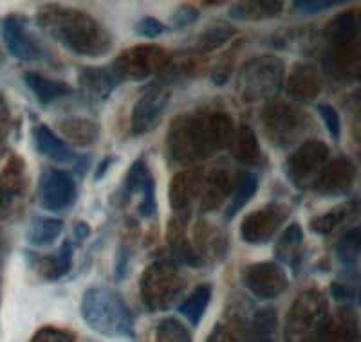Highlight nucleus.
<instances>
[{
    "instance_id": "f257e3e1",
    "label": "nucleus",
    "mask_w": 361,
    "mask_h": 342,
    "mask_svg": "<svg viewBox=\"0 0 361 342\" xmlns=\"http://www.w3.org/2000/svg\"><path fill=\"white\" fill-rule=\"evenodd\" d=\"M233 134V119L226 112H186L170 125L166 150L176 163L193 164L230 148Z\"/></svg>"
},
{
    "instance_id": "f03ea898",
    "label": "nucleus",
    "mask_w": 361,
    "mask_h": 342,
    "mask_svg": "<svg viewBox=\"0 0 361 342\" xmlns=\"http://www.w3.org/2000/svg\"><path fill=\"white\" fill-rule=\"evenodd\" d=\"M37 24L44 33L76 56H107L114 45L111 31L82 9L45 4L38 9Z\"/></svg>"
},
{
    "instance_id": "7ed1b4c3",
    "label": "nucleus",
    "mask_w": 361,
    "mask_h": 342,
    "mask_svg": "<svg viewBox=\"0 0 361 342\" xmlns=\"http://www.w3.org/2000/svg\"><path fill=\"white\" fill-rule=\"evenodd\" d=\"M80 314L90 330L105 337L134 338V315L121 293L109 286H90L83 292Z\"/></svg>"
},
{
    "instance_id": "20e7f679",
    "label": "nucleus",
    "mask_w": 361,
    "mask_h": 342,
    "mask_svg": "<svg viewBox=\"0 0 361 342\" xmlns=\"http://www.w3.org/2000/svg\"><path fill=\"white\" fill-rule=\"evenodd\" d=\"M286 80V63L276 54L247 60L237 76L238 99L247 105L275 98Z\"/></svg>"
},
{
    "instance_id": "39448f33",
    "label": "nucleus",
    "mask_w": 361,
    "mask_h": 342,
    "mask_svg": "<svg viewBox=\"0 0 361 342\" xmlns=\"http://www.w3.org/2000/svg\"><path fill=\"white\" fill-rule=\"evenodd\" d=\"M186 290V277L177 263L170 260H156L143 270L140 279V293L143 305L150 312L170 310Z\"/></svg>"
},
{
    "instance_id": "423d86ee",
    "label": "nucleus",
    "mask_w": 361,
    "mask_h": 342,
    "mask_svg": "<svg viewBox=\"0 0 361 342\" xmlns=\"http://www.w3.org/2000/svg\"><path fill=\"white\" fill-rule=\"evenodd\" d=\"M172 58L159 45H134L121 51L112 61L111 70L121 82H145L148 77L169 70Z\"/></svg>"
},
{
    "instance_id": "0eeeda50",
    "label": "nucleus",
    "mask_w": 361,
    "mask_h": 342,
    "mask_svg": "<svg viewBox=\"0 0 361 342\" xmlns=\"http://www.w3.org/2000/svg\"><path fill=\"white\" fill-rule=\"evenodd\" d=\"M329 315V301L324 292L309 289L293 301L286 319V342H307L316 328Z\"/></svg>"
},
{
    "instance_id": "6e6552de",
    "label": "nucleus",
    "mask_w": 361,
    "mask_h": 342,
    "mask_svg": "<svg viewBox=\"0 0 361 342\" xmlns=\"http://www.w3.org/2000/svg\"><path fill=\"white\" fill-rule=\"evenodd\" d=\"M262 128L266 137L275 146H289L296 143L307 130V115L286 101H269L264 106Z\"/></svg>"
},
{
    "instance_id": "1a4fd4ad",
    "label": "nucleus",
    "mask_w": 361,
    "mask_h": 342,
    "mask_svg": "<svg viewBox=\"0 0 361 342\" xmlns=\"http://www.w3.org/2000/svg\"><path fill=\"white\" fill-rule=\"evenodd\" d=\"M329 155H331V150L320 139L304 141L286 159V164H283L286 177L296 189L311 188L316 175L327 164Z\"/></svg>"
},
{
    "instance_id": "9d476101",
    "label": "nucleus",
    "mask_w": 361,
    "mask_h": 342,
    "mask_svg": "<svg viewBox=\"0 0 361 342\" xmlns=\"http://www.w3.org/2000/svg\"><path fill=\"white\" fill-rule=\"evenodd\" d=\"M37 198L42 209L51 213H62L73 208L78 198V186L69 171L49 167L38 177Z\"/></svg>"
},
{
    "instance_id": "9b49d317",
    "label": "nucleus",
    "mask_w": 361,
    "mask_h": 342,
    "mask_svg": "<svg viewBox=\"0 0 361 342\" xmlns=\"http://www.w3.org/2000/svg\"><path fill=\"white\" fill-rule=\"evenodd\" d=\"M289 208L282 202H269L262 208L247 213L240 224V238L244 243L266 245L275 238L289 218Z\"/></svg>"
},
{
    "instance_id": "f8f14e48",
    "label": "nucleus",
    "mask_w": 361,
    "mask_h": 342,
    "mask_svg": "<svg viewBox=\"0 0 361 342\" xmlns=\"http://www.w3.org/2000/svg\"><path fill=\"white\" fill-rule=\"evenodd\" d=\"M170 90L164 85H152L145 90L134 103L130 119L132 135H147L159 127L163 115L169 108Z\"/></svg>"
},
{
    "instance_id": "ddd939ff",
    "label": "nucleus",
    "mask_w": 361,
    "mask_h": 342,
    "mask_svg": "<svg viewBox=\"0 0 361 342\" xmlns=\"http://www.w3.org/2000/svg\"><path fill=\"white\" fill-rule=\"evenodd\" d=\"M243 283L255 298L269 301L280 298L288 289V274L276 261H259L244 269Z\"/></svg>"
},
{
    "instance_id": "4468645a",
    "label": "nucleus",
    "mask_w": 361,
    "mask_h": 342,
    "mask_svg": "<svg viewBox=\"0 0 361 342\" xmlns=\"http://www.w3.org/2000/svg\"><path fill=\"white\" fill-rule=\"evenodd\" d=\"M140 196L137 204V213L143 218H154L157 213V200H156V179L152 171L148 167L145 159H135L128 167L127 175L123 179V188H121V196L123 200H130L132 196Z\"/></svg>"
},
{
    "instance_id": "2eb2a0df",
    "label": "nucleus",
    "mask_w": 361,
    "mask_h": 342,
    "mask_svg": "<svg viewBox=\"0 0 361 342\" xmlns=\"http://www.w3.org/2000/svg\"><path fill=\"white\" fill-rule=\"evenodd\" d=\"M204 171L201 167H190L172 177L169 186V204L173 215L190 218L195 202H199L204 186Z\"/></svg>"
},
{
    "instance_id": "dca6fc26",
    "label": "nucleus",
    "mask_w": 361,
    "mask_h": 342,
    "mask_svg": "<svg viewBox=\"0 0 361 342\" xmlns=\"http://www.w3.org/2000/svg\"><path fill=\"white\" fill-rule=\"evenodd\" d=\"M356 164L350 159H347V157H336L333 160H327V164L316 175L311 188L318 195L325 196V198L345 196L353 189L354 182H356Z\"/></svg>"
},
{
    "instance_id": "f3484780",
    "label": "nucleus",
    "mask_w": 361,
    "mask_h": 342,
    "mask_svg": "<svg viewBox=\"0 0 361 342\" xmlns=\"http://www.w3.org/2000/svg\"><path fill=\"white\" fill-rule=\"evenodd\" d=\"M2 38L8 53L17 60L38 61L45 58L44 47L29 33L27 18L22 15H11L2 22Z\"/></svg>"
},
{
    "instance_id": "a211bd4d",
    "label": "nucleus",
    "mask_w": 361,
    "mask_h": 342,
    "mask_svg": "<svg viewBox=\"0 0 361 342\" xmlns=\"http://www.w3.org/2000/svg\"><path fill=\"white\" fill-rule=\"evenodd\" d=\"M307 342H361L360 321L350 306L341 308L334 314L329 312L312 337Z\"/></svg>"
},
{
    "instance_id": "6ab92c4d",
    "label": "nucleus",
    "mask_w": 361,
    "mask_h": 342,
    "mask_svg": "<svg viewBox=\"0 0 361 342\" xmlns=\"http://www.w3.org/2000/svg\"><path fill=\"white\" fill-rule=\"evenodd\" d=\"M235 179H237V173H233L230 167L226 166H219L209 171L204 177V186H202L201 198H199L201 211L212 213L221 209L226 200H230Z\"/></svg>"
},
{
    "instance_id": "aec40b11",
    "label": "nucleus",
    "mask_w": 361,
    "mask_h": 342,
    "mask_svg": "<svg viewBox=\"0 0 361 342\" xmlns=\"http://www.w3.org/2000/svg\"><path fill=\"white\" fill-rule=\"evenodd\" d=\"M286 90L289 98L300 103H307L316 99L324 90V82L314 65L309 63H296L286 80Z\"/></svg>"
},
{
    "instance_id": "412c9836",
    "label": "nucleus",
    "mask_w": 361,
    "mask_h": 342,
    "mask_svg": "<svg viewBox=\"0 0 361 342\" xmlns=\"http://www.w3.org/2000/svg\"><path fill=\"white\" fill-rule=\"evenodd\" d=\"M33 141L35 148L40 155L47 157V159L54 160L58 164H76L80 163V157L76 151L73 150L71 144H67L56 132L47 125H38L33 130Z\"/></svg>"
},
{
    "instance_id": "4be33fe9",
    "label": "nucleus",
    "mask_w": 361,
    "mask_h": 342,
    "mask_svg": "<svg viewBox=\"0 0 361 342\" xmlns=\"http://www.w3.org/2000/svg\"><path fill=\"white\" fill-rule=\"evenodd\" d=\"M78 85L89 101H105L119 85L111 67H82L78 72Z\"/></svg>"
},
{
    "instance_id": "5701e85b",
    "label": "nucleus",
    "mask_w": 361,
    "mask_h": 342,
    "mask_svg": "<svg viewBox=\"0 0 361 342\" xmlns=\"http://www.w3.org/2000/svg\"><path fill=\"white\" fill-rule=\"evenodd\" d=\"M192 245L197 256L201 258L202 265L219 263L221 260H224L226 253H228V238H226L224 232L215 225L206 224V222L197 224V227L193 231Z\"/></svg>"
},
{
    "instance_id": "b1692460",
    "label": "nucleus",
    "mask_w": 361,
    "mask_h": 342,
    "mask_svg": "<svg viewBox=\"0 0 361 342\" xmlns=\"http://www.w3.org/2000/svg\"><path fill=\"white\" fill-rule=\"evenodd\" d=\"M360 47H331L324 56V69L331 77H336L338 82H350L360 76Z\"/></svg>"
},
{
    "instance_id": "393cba45",
    "label": "nucleus",
    "mask_w": 361,
    "mask_h": 342,
    "mask_svg": "<svg viewBox=\"0 0 361 342\" xmlns=\"http://www.w3.org/2000/svg\"><path fill=\"white\" fill-rule=\"evenodd\" d=\"M25 188V164L20 157H11L0 170V216H4L13 205L15 198L22 195Z\"/></svg>"
},
{
    "instance_id": "a878e982",
    "label": "nucleus",
    "mask_w": 361,
    "mask_h": 342,
    "mask_svg": "<svg viewBox=\"0 0 361 342\" xmlns=\"http://www.w3.org/2000/svg\"><path fill=\"white\" fill-rule=\"evenodd\" d=\"M324 38L331 44V47H349L357 44L360 37V13L357 9L338 13L336 17L325 24Z\"/></svg>"
},
{
    "instance_id": "bb28decb",
    "label": "nucleus",
    "mask_w": 361,
    "mask_h": 342,
    "mask_svg": "<svg viewBox=\"0 0 361 342\" xmlns=\"http://www.w3.org/2000/svg\"><path fill=\"white\" fill-rule=\"evenodd\" d=\"M304 229L298 222H293L283 229L279 240L275 241L273 253H275L276 263L289 265L295 272H298L300 263L304 260Z\"/></svg>"
},
{
    "instance_id": "cd10ccee",
    "label": "nucleus",
    "mask_w": 361,
    "mask_h": 342,
    "mask_svg": "<svg viewBox=\"0 0 361 342\" xmlns=\"http://www.w3.org/2000/svg\"><path fill=\"white\" fill-rule=\"evenodd\" d=\"M230 150L233 159L246 167H259L266 160L259 137H257V134H255L250 125H240L235 130L233 139L230 143Z\"/></svg>"
},
{
    "instance_id": "c85d7f7f",
    "label": "nucleus",
    "mask_w": 361,
    "mask_h": 342,
    "mask_svg": "<svg viewBox=\"0 0 361 342\" xmlns=\"http://www.w3.org/2000/svg\"><path fill=\"white\" fill-rule=\"evenodd\" d=\"M58 132L62 134V139L71 146L87 148L98 143L99 135H102V128L98 122L92 119L78 118H66L58 122Z\"/></svg>"
},
{
    "instance_id": "c756f323",
    "label": "nucleus",
    "mask_w": 361,
    "mask_h": 342,
    "mask_svg": "<svg viewBox=\"0 0 361 342\" xmlns=\"http://www.w3.org/2000/svg\"><path fill=\"white\" fill-rule=\"evenodd\" d=\"M73 243L69 240H66L62 243V247L58 248V253L49 254V256H35V269L47 281H58V279H62L63 276H67L71 272V267H73Z\"/></svg>"
},
{
    "instance_id": "7c9ffc66",
    "label": "nucleus",
    "mask_w": 361,
    "mask_h": 342,
    "mask_svg": "<svg viewBox=\"0 0 361 342\" xmlns=\"http://www.w3.org/2000/svg\"><path fill=\"white\" fill-rule=\"evenodd\" d=\"M24 82L27 85V89L35 94V98L38 99L40 105H51L56 99L63 98V96L71 94L73 92V87L67 82L62 80H53V77H47L40 72H25Z\"/></svg>"
},
{
    "instance_id": "2f4dec72",
    "label": "nucleus",
    "mask_w": 361,
    "mask_h": 342,
    "mask_svg": "<svg viewBox=\"0 0 361 342\" xmlns=\"http://www.w3.org/2000/svg\"><path fill=\"white\" fill-rule=\"evenodd\" d=\"M282 11L283 2L280 0H247L231 6L230 17L238 22H260L279 17Z\"/></svg>"
},
{
    "instance_id": "473e14b6",
    "label": "nucleus",
    "mask_w": 361,
    "mask_h": 342,
    "mask_svg": "<svg viewBox=\"0 0 361 342\" xmlns=\"http://www.w3.org/2000/svg\"><path fill=\"white\" fill-rule=\"evenodd\" d=\"M260 179L257 173L250 170H240L237 171V179H235L233 191L230 196V205H228V211H226V220H231L238 213L243 211L247 204L251 202V198L255 196V193L259 191Z\"/></svg>"
},
{
    "instance_id": "72a5a7b5",
    "label": "nucleus",
    "mask_w": 361,
    "mask_h": 342,
    "mask_svg": "<svg viewBox=\"0 0 361 342\" xmlns=\"http://www.w3.org/2000/svg\"><path fill=\"white\" fill-rule=\"evenodd\" d=\"M279 314L275 308L264 306L257 310L246 326V342H276Z\"/></svg>"
},
{
    "instance_id": "f704fd0d",
    "label": "nucleus",
    "mask_w": 361,
    "mask_h": 342,
    "mask_svg": "<svg viewBox=\"0 0 361 342\" xmlns=\"http://www.w3.org/2000/svg\"><path fill=\"white\" fill-rule=\"evenodd\" d=\"M357 211V200H349L345 204L336 205V208L329 209L324 215H318L314 218H311L309 222V229H311L314 234H320V236H327L333 231H336L343 222H347L353 215H356Z\"/></svg>"
},
{
    "instance_id": "c9c22d12",
    "label": "nucleus",
    "mask_w": 361,
    "mask_h": 342,
    "mask_svg": "<svg viewBox=\"0 0 361 342\" xmlns=\"http://www.w3.org/2000/svg\"><path fill=\"white\" fill-rule=\"evenodd\" d=\"M212 296H214V286L208 285V283L197 285L188 298L179 305L180 315L192 326H197L204 317L209 303H212Z\"/></svg>"
},
{
    "instance_id": "e433bc0d",
    "label": "nucleus",
    "mask_w": 361,
    "mask_h": 342,
    "mask_svg": "<svg viewBox=\"0 0 361 342\" xmlns=\"http://www.w3.org/2000/svg\"><path fill=\"white\" fill-rule=\"evenodd\" d=\"M238 34V29L233 24H228V22H215L214 25H209L199 34L197 42H195V51L199 54L214 53L219 51L221 47H224L228 42L233 40Z\"/></svg>"
},
{
    "instance_id": "4c0bfd02",
    "label": "nucleus",
    "mask_w": 361,
    "mask_h": 342,
    "mask_svg": "<svg viewBox=\"0 0 361 342\" xmlns=\"http://www.w3.org/2000/svg\"><path fill=\"white\" fill-rule=\"evenodd\" d=\"M63 222L51 216H35L27 229V241L35 247H49L62 236Z\"/></svg>"
},
{
    "instance_id": "58836bf2",
    "label": "nucleus",
    "mask_w": 361,
    "mask_h": 342,
    "mask_svg": "<svg viewBox=\"0 0 361 342\" xmlns=\"http://www.w3.org/2000/svg\"><path fill=\"white\" fill-rule=\"evenodd\" d=\"M360 248H361V238L360 229L353 227L347 231L343 236L338 240L336 247H334V254L336 260L340 261V265L347 270L356 272L357 261H360Z\"/></svg>"
},
{
    "instance_id": "ea45409f",
    "label": "nucleus",
    "mask_w": 361,
    "mask_h": 342,
    "mask_svg": "<svg viewBox=\"0 0 361 342\" xmlns=\"http://www.w3.org/2000/svg\"><path fill=\"white\" fill-rule=\"evenodd\" d=\"M206 342H246V326L237 315H228L212 328Z\"/></svg>"
},
{
    "instance_id": "a19ab883",
    "label": "nucleus",
    "mask_w": 361,
    "mask_h": 342,
    "mask_svg": "<svg viewBox=\"0 0 361 342\" xmlns=\"http://www.w3.org/2000/svg\"><path fill=\"white\" fill-rule=\"evenodd\" d=\"M156 342H193L192 334L176 317L161 319L156 328Z\"/></svg>"
},
{
    "instance_id": "79ce46f5",
    "label": "nucleus",
    "mask_w": 361,
    "mask_h": 342,
    "mask_svg": "<svg viewBox=\"0 0 361 342\" xmlns=\"http://www.w3.org/2000/svg\"><path fill=\"white\" fill-rule=\"evenodd\" d=\"M318 114H320L322 121H324L325 128H327L329 135L334 139V141H340L341 137V118L338 114V110L333 105H327V103H320L318 105Z\"/></svg>"
},
{
    "instance_id": "37998d69",
    "label": "nucleus",
    "mask_w": 361,
    "mask_h": 342,
    "mask_svg": "<svg viewBox=\"0 0 361 342\" xmlns=\"http://www.w3.org/2000/svg\"><path fill=\"white\" fill-rule=\"evenodd\" d=\"M341 4H345V0H296L293 2V8L302 15H318Z\"/></svg>"
},
{
    "instance_id": "c03bdc74",
    "label": "nucleus",
    "mask_w": 361,
    "mask_h": 342,
    "mask_svg": "<svg viewBox=\"0 0 361 342\" xmlns=\"http://www.w3.org/2000/svg\"><path fill=\"white\" fill-rule=\"evenodd\" d=\"M134 31L141 38H157L169 31V25L154 17H145L135 24Z\"/></svg>"
},
{
    "instance_id": "a18cd8bd",
    "label": "nucleus",
    "mask_w": 361,
    "mask_h": 342,
    "mask_svg": "<svg viewBox=\"0 0 361 342\" xmlns=\"http://www.w3.org/2000/svg\"><path fill=\"white\" fill-rule=\"evenodd\" d=\"M201 17V11H199L195 6L188 4V6H180L176 13H173L172 17H170V27L172 29H185L188 25L195 24Z\"/></svg>"
},
{
    "instance_id": "49530a36",
    "label": "nucleus",
    "mask_w": 361,
    "mask_h": 342,
    "mask_svg": "<svg viewBox=\"0 0 361 342\" xmlns=\"http://www.w3.org/2000/svg\"><path fill=\"white\" fill-rule=\"evenodd\" d=\"M31 342H74V335L71 331L54 328V326H44L31 337Z\"/></svg>"
},
{
    "instance_id": "de8ad7c7",
    "label": "nucleus",
    "mask_w": 361,
    "mask_h": 342,
    "mask_svg": "<svg viewBox=\"0 0 361 342\" xmlns=\"http://www.w3.org/2000/svg\"><path fill=\"white\" fill-rule=\"evenodd\" d=\"M130 248L127 245H121L116 254V267H114V276L118 281L125 279L128 274V267H130Z\"/></svg>"
},
{
    "instance_id": "09e8293b",
    "label": "nucleus",
    "mask_w": 361,
    "mask_h": 342,
    "mask_svg": "<svg viewBox=\"0 0 361 342\" xmlns=\"http://www.w3.org/2000/svg\"><path fill=\"white\" fill-rule=\"evenodd\" d=\"M231 63H233V58L226 56L222 58L221 63H217L214 69V72H212V82L215 83V85H226V82L230 80L231 76Z\"/></svg>"
},
{
    "instance_id": "8fccbe9b",
    "label": "nucleus",
    "mask_w": 361,
    "mask_h": 342,
    "mask_svg": "<svg viewBox=\"0 0 361 342\" xmlns=\"http://www.w3.org/2000/svg\"><path fill=\"white\" fill-rule=\"evenodd\" d=\"M331 293H333V298L336 299L338 303H345V305L353 303L354 298H356V292H354L349 285H343V283L340 281H334L333 285H331Z\"/></svg>"
},
{
    "instance_id": "3c124183",
    "label": "nucleus",
    "mask_w": 361,
    "mask_h": 342,
    "mask_svg": "<svg viewBox=\"0 0 361 342\" xmlns=\"http://www.w3.org/2000/svg\"><path fill=\"white\" fill-rule=\"evenodd\" d=\"M114 163H116V157L109 155V157H105V159H103L102 163L98 164V167H96V173H94V180H96V182H98V180H102L103 177L107 175V171L111 170V166Z\"/></svg>"
},
{
    "instance_id": "603ef678",
    "label": "nucleus",
    "mask_w": 361,
    "mask_h": 342,
    "mask_svg": "<svg viewBox=\"0 0 361 342\" xmlns=\"http://www.w3.org/2000/svg\"><path fill=\"white\" fill-rule=\"evenodd\" d=\"M90 225L87 224V222H83V220H80V222H76V225H74V238H76V240L80 241V243H82V241H85L87 238L90 236Z\"/></svg>"
}]
</instances>
